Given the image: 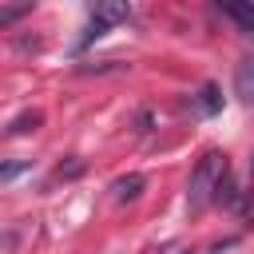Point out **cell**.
Here are the masks:
<instances>
[{
    "instance_id": "cell-3",
    "label": "cell",
    "mask_w": 254,
    "mask_h": 254,
    "mask_svg": "<svg viewBox=\"0 0 254 254\" xmlns=\"http://www.w3.org/2000/svg\"><path fill=\"white\" fill-rule=\"evenodd\" d=\"M234 91L242 99H254V60H242L238 71H234Z\"/></svg>"
},
{
    "instance_id": "cell-5",
    "label": "cell",
    "mask_w": 254,
    "mask_h": 254,
    "mask_svg": "<svg viewBox=\"0 0 254 254\" xmlns=\"http://www.w3.org/2000/svg\"><path fill=\"white\" fill-rule=\"evenodd\" d=\"M139 187H143V175H127V179H119L111 190H115V198L123 202V198H135V194H139Z\"/></svg>"
},
{
    "instance_id": "cell-7",
    "label": "cell",
    "mask_w": 254,
    "mask_h": 254,
    "mask_svg": "<svg viewBox=\"0 0 254 254\" xmlns=\"http://www.w3.org/2000/svg\"><path fill=\"white\" fill-rule=\"evenodd\" d=\"M28 12H32V4H28V8H0V28H8L12 20H20V16H28Z\"/></svg>"
},
{
    "instance_id": "cell-2",
    "label": "cell",
    "mask_w": 254,
    "mask_h": 254,
    "mask_svg": "<svg viewBox=\"0 0 254 254\" xmlns=\"http://www.w3.org/2000/svg\"><path fill=\"white\" fill-rule=\"evenodd\" d=\"M123 20H131V4H95V8H91V24H87L83 44L107 36V28H111V24H123Z\"/></svg>"
},
{
    "instance_id": "cell-4",
    "label": "cell",
    "mask_w": 254,
    "mask_h": 254,
    "mask_svg": "<svg viewBox=\"0 0 254 254\" xmlns=\"http://www.w3.org/2000/svg\"><path fill=\"white\" fill-rule=\"evenodd\" d=\"M222 12H226L230 20H238L242 32H254V8H246V4H222Z\"/></svg>"
},
{
    "instance_id": "cell-1",
    "label": "cell",
    "mask_w": 254,
    "mask_h": 254,
    "mask_svg": "<svg viewBox=\"0 0 254 254\" xmlns=\"http://www.w3.org/2000/svg\"><path fill=\"white\" fill-rule=\"evenodd\" d=\"M226 175H230V163H226L222 151H206V155L194 163L190 183H187V206H190V214H202L210 202L222 198V190L230 187Z\"/></svg>"
},
{
    "instance_id": "cell-6",
    "label": "cell",
    "mask_w": 254,
    "mask_h": 254,
    "mask_svg": "<svg viewBox=\"0 0 254 254\" xmlns=\"http://www.w3.org/2000/svg\"><path fill=\"white\" fill-rule=\"evenodd\" d=\"M36 123H40V111H28V115H20V119H12V127H8V135H20V131H36Z\"/></svg>"
}]
</instances>
